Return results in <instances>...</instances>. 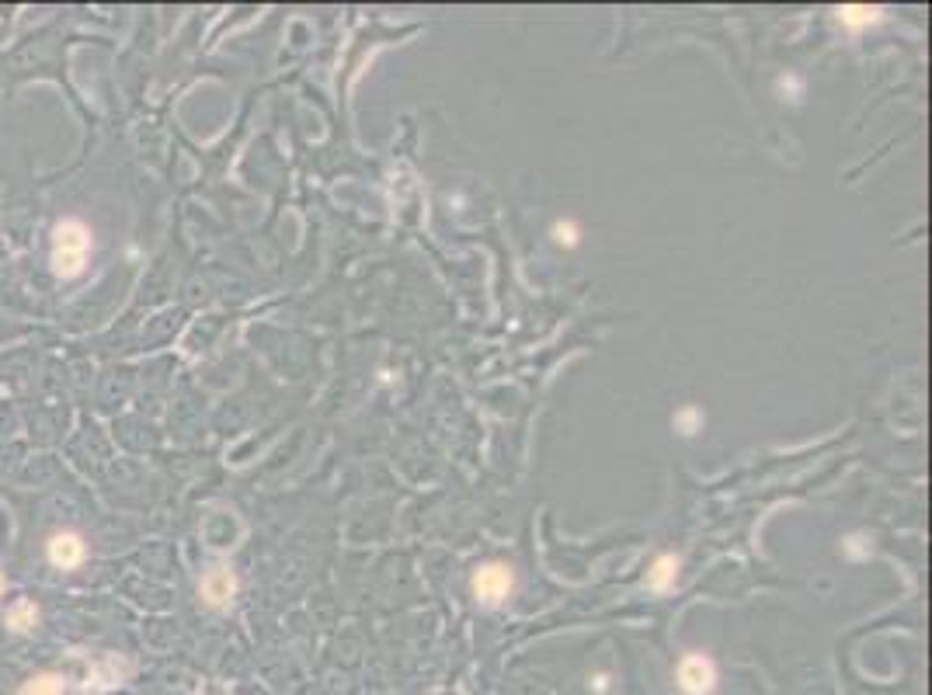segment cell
<instances>
[{"instance_id": "obj_4", "label": "cell", "mask_w": 932, "mask_h": 695, "mask_svg": "<svg viewBox=\"0 0 932 695\" xmlns=\"http://www.w3.org/2000/svg\"><path fill=\"white\" fill-rule=\"evenodd\" d=\"M46 556H49V563H53V567L74 570V567L84 563L87 546H84V539H80L77 532H56V536H49V543H46Z\"/></svg>"}, {"instance_id": "obj_11", "label": "cell", "mask_w": 932, "mask_h": 695, "mask_svg": "<svg viewBox=\"0 0 932 695\" xmlns=\"http://www.w3.org/2000/svg\"><path fill=\"white\" fill-rule=\"evenodd\" d=\"M553 237H557L560 244L574 247V244H578V226H574V223H560L557 230H553Z\"/></svg>"}, {"instance_id": "obj_5", "label": "cell", "mask_w": 932, "mask_h": 695, "mask_svg": "<svg viewBox=\"0 0 932 695\" xmlns=\"http://www.w3.org/2000/svg\"><path fill=\"white\" fill-rule=\"evenodd\" d=\"M233 595H237V577H233L227 567H213L202 577V598H206L213 609H223Z\"/></svg>"}, {"instance_id": "obj_7", "label": "cell", "mask_w": 932, "mask_h": 695, "mask_svg": "<svg viewBox=\"0 0 932 695\" xmlns=\"http://www.w3.org/2000/svg\"><path fill=\"white\" fill-rule=\"evenodd\" d=\"M63 692H67V678L56 675V671H46V675L28 678L18 695H63Z\"/></svg>"}, {"instance_id": "obj_9", "label": "cell", "mask_w": 932, "mask_h": 695, "mask_svg": "<svg viewBox=\"0 0 932 695\" xmlns=\"http://www.w3.org/2000/svg\"><path fill=\"white\" fill-rule=\"evenodd\" d=\"M839 18H842V25H846V28H866V25H873V21H880V7H856V4H849V7H839Z\"/></svg>"}, {"instance_id": "obj_10", "label": "cell", "mask_w": 932, "mask_h": 695, "mask_svg": "<svg viewBox=\"0 0 932 695\" xmlns=\"http://www.w3.org/2000/svg\"><path fill=\"white\" fill-rule=\"evenodd\" d=\"M675 428H679L682 435H696V431H703V414H699V407H682V411L675 414Z\"/></svg>"}, {"instance_id": "obj_12", "label": "cell", "mask_w": 932, "mask_h": 695, "mask_svg": "<svg viewBox=\"0 0 932 695\" xmlns=\"http://www.w3.org/2000/svg\"><path fill=\"white\" fill-rule=\"evenodd\" d=\"M4 591H7V581H4V574H0V595H4Z\"/></svg>"}, {"instance_id": "obj_2", "label": "cell", "mask_w": 932, "mask_h": 695, "mask_svg": "<svg viewBox=\"0 0 932 695\" xmlns=\"http://www.w3.org/2000/svg\"><path fill=\"white\" fill-rule=\"evenodd\" d=\"M512 588H515V577L508 563H498V560L484 563V567H477V574H473V595L484 605L505 602V598L512 595Z\"/></svg>"}, {"instance_id": "obj_8", "label": "cell", "mask_w": 932, "mask_h": 695, "mask_svg": "<svg viewBox=\"0 0 932 695\" xmlns=\"http://www.w3.org/2000/svg\"><path fill=\"white\" fill-rule=\"evenodd\" d=\"M675 577H679V560H675V556H658L651 574H647V584H651L654 591H668L675 584Z\"/></svg>"}, {"instance_id": "obj_1", "label": "cell", "mask_w": 932, "mask_h": 695, "mask_svg": "<svg viewBox=\"0 0 932 695\" xmlns=\"http://www.w3.org/2000/svg\"><path fill=\"white\" fill-rule=\"evenodd\" d=\"M87 258H91V230H87V223L77 216L60 219L56 230H53V272H56V278H63V282L80 278L87 268Z\"/></svg>"}, {"instance_id": "obj_3", "label": "cell", "mask_w": 932, "mask_h": 695, "mask_svg": "<svg viewBox=\"0 0 932 695\" xmlns=\"http://www.w3.org/2000/svg\"><path fill=\"white\" fill-rule=\"evenodd\" d=\"M679 689L686 695H710L717 689V668L706 654H686L679 661Z\"/></svg>"}, {"instance_id": "obj_6", "label": "cell", "mask_w": 932, "mask_h": 695, "mask_svg": "<svg viewBox=\"0 0 932 695\" xmlns=\"http://www.w3.org/2000/svg\"><path fill=\"white\" fill-rule=\"evenodd\" d=\"M4 623L7 629H14V633H28V629L39 623V609H35V602H28V598H18V602L7 609Z\"/></svg>"}]
</instances>
